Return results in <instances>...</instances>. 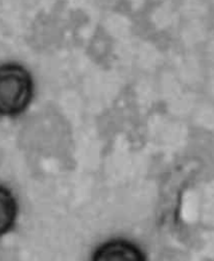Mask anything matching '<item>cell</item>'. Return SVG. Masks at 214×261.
I'll list each match as a JSON object with an SVG mask.
<instances>
[{
  "label": "cell",
  "instance_id": "obj_1",
  "mask_svg": "<svg viewBox=\"0 0 214 261\" xmlns=\"http://www.w3.org/2000/svg\"><path fill=\"white\" fill-rule=\"evenodd\" d=\"M35 97L31 72L18 63L0 65V116L16 118L25 113Z\"/></svg>",
  "mask_w": 214,
  "mask_h": 261
},
{
  "label": "cell",
  "instance_id": "obj_2",
  "mask_svg": "<svg viewBox=\"0 0 214 261\" xmlns=\"http://www.w3.org/2000/svg\"><path fill=\"white\" fill-rule=\"evenodd\" d=\"M88 261H149L147 253L135 239L112 236L100 242Z\"/></svg>",
  "mask_w": 214,
  "mask_h": 261
},
{
  "label": "cell",
  "instance_id": "obj_3",
  "mask_svg": "<svg viewBox=\"0 0 214 261\" xmlns=\"http://www.w3.org/2000/svg\"><path fill=\"white\" fill-rule=\"evenodd\" d=\"M20 204L17 195L8 186L0 184V237L11 233L17 226Z\"/></svg>",
  "mask_w": 214,
  "mask_h": 261
},
{
  "label": "cell",
  "instance_id": "obj_4",
  "mask_svg": "<svg viewBox=\"0 0 214 261\" xmlns=\"http://www.w3.org/2000/svg\"><path fill=\"white\" fill-rule=\"evenodd\" d=\"M212 49H213V50H212V53L214 54V43H213V48H212Z\"/></svg>",
  "mask_w": 214,
  "mask_h": 261
},
{
  "label": "cell",
  "instance_id": "obj_5",
  "mask_svg": "<svg viewBox=\"0 0 214 261\" xmlns=\"http://www.w3.org/2000/svg\"><path fill=\"white\" fill-rule=\"evenodd\" d=\"M212 86H214V79H213V81H212Z\"/></svg>",
  "mask_w": 214,
  "mask_h": 261
},
{
  "label": "cell",
  "instance_id": "obj_6",
  "mask_svg": "<svg viewBox=\"0 0 214 261\" xmlns=\"http://www.w3.org/2000/svg\"><path fill=\"white\" fill-rule=\"evenodd\" d=\"M213 2H214V0H213Z\"/></svg>",
  "mask_w": 214,
  "mask_h": 261
}]
</instances>
